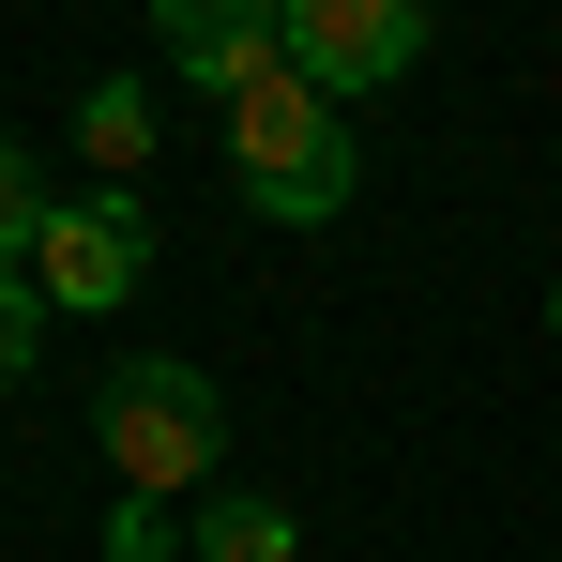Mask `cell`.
Listing matches in <instances>:
<instances>
[{"label":"cell","instance_id":"cell-10","mask_svg":"<svg viewBox=\"0 0 562 562\" xmlns=\"http://www.w3.org/2000/svg\"><path fill=\"white\" fill-rule=\"evenodd\" d=\"M548 319H562V304H548Z\"/></svg>","mask_w":562,"mask_h":562},{"label":"cell","instance_id":"cell-3","mask_svg":"<svg viewBox=\"0 0 562 562\" xmlns=\"http://www.w3.org/2000/svg\"><path fill=\"white\" fill-rule=\"evenodd\" d=\"M137 274H153V213L137 198H61L46 244H31V304H77V319L137 304Z\"/></svg>","mask_w":562,"mask_h":562},{"label":"cell","instance_id":"cell-9","mask_svg":"<svg viewBox=\"0 0 562 562\" xmlns=\"http://www.w3.org/2000/svg\"><path fill=\"white\" fill-rule=\"evenodd\" d=\"M31 366V274H0V380Z\"/></svg>","mask_w":562,"mask_h":562},{"label":"cell","instance_id":"cell-6","mask_svg":"<svg viewBox=\"0 0 562 562\" xmlns=\"http://www.w3.org/2000/svg\"><path fill=\"white\" fill-rule=\"evenodd\" d=\"M198 562H304V517L259 502V486H228V502H198Z\"/></svg>","mask_w":562,"mask_h":562},{"label":"cell","instance_id":"cell-8","mask_svg":"<svg viewBox=\"0 0 562 562\" xmlns=\"http://www.w3.org/2000/svg\"><path fill=\"white\" fill-rule=\"evenodd\" d=\"M31 244H46V183H31V153L0 137V274H31Z\"/></svg>","mask_w":562,"mask_h":562},{"label":"cell","instance_id":"cell-1","mask_svg":"<svg viewBox=\"0 0 562 562\" xmlns=\"http://www.w3.org/2000/svg\"><path fill=\"white\" fill-rule=\"evenodd\" d=\"M92 441H106V471L137 486V502H168V486H198V471L228 457V395L198 366H106V395H92Z\"/></svg>","mask_w":562,"mask_h":562},{"label":"cell","instance_id":"cell-2","mask_svg":"<svg viewBox=\"0 0 562 562\" xmlns=\"http://www.w3.org/2000/svg\"><path fill=\"white\" fill-rule=\"evenodd\" d=\"M228 183L259 198L274 228H319V213L350 198V122H335V92H304V77L244 92L228 106Z\"/></svg>","mask_w":562,"mask_h":562},{"label":"cell","instance_id":"cell-5","mask_svg":"<svg viewBox=\"0 0 562 562\" xmlns=\"http://www.w3.org/2000/svg\"><path fill=\"white\" fill-rule=\"evenodd\" d=\"M168 61H183L213 106H244V92L289 77V15L274 0H198V15H168Z\"/></svg>","mask_w":562,"mask_h":562},{"label":"cell","instance_id":"cell-7","mask_svg":"<svg viewBox=\"0 0 562 562\" xmlns=\"http://www.w3.org/2000/svg\"><path fill=\"white\" fill-rule=\"evenodd\" d=\"M77 153H92L106 183H122V168H153V92H137V77H106V92L77 106Z\"/></svg>","mask_w":562,"mask_h":562},{"label":"cell","instance_id":"cell-4","mask_svg":"<svg viewBox=\"0 0 562 562\" xmlns=\"http://www.w3.org/2000/svg\"><path fill=\"white\" fill-rule=\"evenodd\" d=\"M274 15H289V77L335 92V106L426 61V15H411V0H274Z\"/></svg>","mask_w":562,"mask_h":562}]
</instances>
